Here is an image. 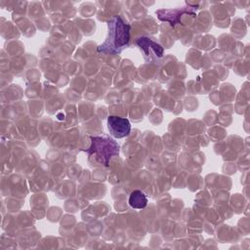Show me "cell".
<instances>
[{"mask_svg": "<svg viewBox=\"0 0 250 250\" xmlns=\"http://www.w3.org/2000/svg\"><path fill=\"white\" fill-rule=\"evenodd\" d=\"M130 24L120 17H114L107 22V35L103 44L98 47L102 53L119 54L126 48L130 41Z\"/></svg>", "mask_w": 250, "mask_h": 250, "instance_id": "obj_1", "label": "cell"}, {"mask_svg": "<svg viewBox=\"0 0 250 250\" xmlns=\"http://www.w3.org/2000/svg\"><path fill=\"white\" fill-rule=\"evenodd\" d=\"M89 158L98 164L107 166L112 157L119 154L118 144L109 137H91V146L86 150Z\"/></svg>", "mask_w": 250, "mask_h": 250, "instance_id": "obj_2", "label": "cell"}, {"mask_svg": "<svg viewBox=\"0 0 250 250\" xmlns=\"http://www.w3.org/2000/svg\"><path fill=\"white\" fill-rule=\"evenodd\" d=\"M107 129L113 138L121 139L129 135L131 123L127 118L110 115L107 117Z\"/></svg>", "mask_w": 250, "mask_h": 250, "instance_id": "obj_3", "label": "cell"}, {"mask_svg": "<svg viewBox=\"0 0 250 250\" xmlns=\"http://www.w3.org/2000/svg\"><path fill=\"white\" fill-rule=\"evenodd\" d=\"M137 45L139 46L140 50L143 51L144 57L147 61L158 59L163 56V52H164L163 48L150 38H147V37L138 38Z\"/></svg>", "mask_w": 250, "mask_h": 250, "instance_id": "obj_4", "label": "cell"}, {"mask_svg": "<svg viewBox=\"0 0 250 250\" xmlns=\"http://www.w3.org/2000/svg\"><path fill=\"white\" fill-rule=\"evenodd\" d=\"M128 203L134 209H144L147 204V198L143 191L135 189L130 193Z\"/></svg>", "mask_w": 250, "mask_h": 250, "instance_id": "obj_5", "label": "cell"}]
</instances>
